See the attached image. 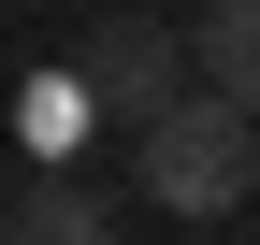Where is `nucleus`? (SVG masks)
<instances>
[{
  "label": "nucleus",
  "mask_w": 260,
  "mask_h": 245,
  "mask_svg": "<svg viewBox=\"0 0 260 245\" xmlns=\"http://www.w3.org/2000/svg\"><path fill=\"white\" fill-rule=\"evenodd\" d=\"M130 173H145L159 217L217 231V217H246V202H260V115H232V101L203 87V101H174L145 144H130Z\"/></svg>",
  "instance_id": "nucleus-1"
},
{
  "label": "nucleus",
  "mask_w": 260,
  "mask_h": 245,
  "mask_svg": "<svg viewBox=\"0 0 260 245\" xmlns=\"http://www.w3.org/2000/svg\"><path fill=\"white\" fill-rule=\"evenodd\" d=\"M73 72H87V101H102L130 144H145L174 101H203V58H188V29H174V15H102Z\"/></svg>",
  "instance_id": "nucleus-2"
},
{
  "label": "nucleus",
  "mask_w": 260,
  "mask_h": 245,
  "mask_svg": "<svg viewBox=\"0 0 260 245\" xmlns=\"http://www.w3.org/2000/svg\"><path fill=\"white\" fill-rule=\"evenodd\" d=\"M0 245H116V202H102V188H73V173H29Z\"/></svg>",
  "instance_id": "nucleus-3"
},
{
  "label": "nucleus",
  "mask_w": 260,
  "mask_h": 245,
  "mask_svg": "<svg viewBox=\"0 0 260 245\" xmlns=\"http://www.w3.org/2000/svg\"><path fill=\"white\" fill-rule=\"evenodd\" d=\"M188 58H203V87H217L232 115H260V0H203Z\"/></svg>",
  "instance_id": "nucleus-4"
}]
</instances>
